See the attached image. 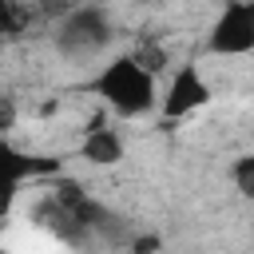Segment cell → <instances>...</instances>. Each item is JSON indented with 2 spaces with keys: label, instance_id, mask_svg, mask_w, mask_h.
Masks as SVG:
<instances>
[{
  "label": "cell",
  "instance_id": "obj_7",
  "mask_svg": "<svg viewBox=\"0 0 254 254\" xmlns=\"http://www.w3.org/2000/svg\"><path fill=\"white\" fill-rule=\"evenodd\" d=\"M230 179H234L238 194L254 198V155H238V159H234V167H230Z\"/></svg>",
  "mask_w": 254,
  "mask_h": 254
},
{
  "label": "cell",
  "instance_id": "obj_2",
  "mask_svg": "<svg viewBox=\"0 0 254 254\" xmlns=\"http://www.w3.org/2000/svg\"><path fill=\"white\" fill-rule=\"evenodd\" d=\"M210 52L214 56H246L254 52V0H230L218 20L210 24Z\"/></svg>",
  "mask_w": 254,
  "mask_h": 254
},
{
  "label": "cell",
  "instance_id": "obj_4",
  "mask_svg": "<svg viewBox=\"0 0 254 254\" xmlns=\"http://www.w3.org/2000/svg\"><path fill=\"white\" fill-rule=\"evenodd\" d=\"M107 36H111V28L99 8H71L60 28V48L64 52H95L99 44H107Z\"/></svg>",
  "mask_w": 254,
  "mask_h": 254
},
{
  "label": "cell",
  "instance_id": "obj_5",
  "mask_svg": "<svg viewBox=\"0 0 254 254\" xmlns=\"http://www.w3.org/2000/svg\"><path fill=\"white\" fill-rule=\"evenodd\" d=\"M79 155H83L87 163H95V167H115V163L123 159V139H119V131L91 123V127H87V139H83V147H79Z\"/></svg>",
  "mask_w": 254,
  "mask_h": 254
},
{
  "label": "cell",
  "instance_id": "obj_8",
  "mask_svg": "<svg viewBox=\"0 0 254 254\" xmlns=\"http://www.w3.org/2000/svg\"><path fill=\"white\" fill-rule=\"evenodd\" d=\"M135 56H139V60H143V64H147L151 71H163V67H167V52H163L159 44H143V48H139Z\"/></svg>",
  "mask_w": 254,
  "mask_h": 254
},
{
  "label": "cell",
  "instance_id": "obj_1",
  "mask_svg": "<svg viewBox=\"0 0 254 254\" xmlns=\"http://www.w3.org/2000/svg\"><path fill=\"white\" fill-rule=\"evenodd\" d=\"M91 91L123 119H139L147 111H155L159 91H155V71L131 52V56H115L103 64V71L91 79Z\"/></svg>",
  "mask_w": 254,
  "mask_h": 254
},
{
  "label": "cell",
  "instance_id": "obj_6",
  "mask_svg": "<svg viewBox=\"0 0 254 254\" xmlns=\"http://www.w3.org/2000/svg\"><path fill=\"white\" fill-rule=\"evenodd\" d=\"M0 8H4V32H8V40H20L32 28V20L44 16L40 4H24V0H0Z\"/></svg>",
  "mask_w": 254,
  "mask_h": 254
},
{
  "label": "cell",
  "instance_id": "obj_9",
  "mask_svg": "<svg viewBox=\"0 0 254 254\" xmlns=\"http://www.w3.org/2000/svg\"><path fill=\"white\" fill-rule=\"evenodd\" d=\"M12 127H16V103H12V95H4L0 99V131L8 135Z\"/></svg>",
  "mask_w": 254,
  "mask_h": 254
},
{
  "label": "cell",
  "instance_id": "obj_10",
  "mask_svg": "<svg viewBox=\"0 0 254 254\" xmlns=\"http://www.w3.org/2000/svg\"><path fill=\"white\" fill-rule=\"evenodd\" d=\"M36 4H40L44 16H56V12H71L75 8V0H36Z\"/></svg>",
  "mask_w": 254,
  "mask_h": 254
},
{
  "label": "cell",
  "instance_id": "obj_3",
  "mask_svg": "<svg viewBox=\"0 0 254 254\" xmlns=\"http://www.w3.org/2000/svg\"><path fill=\"white\" fill-rule=\"evenodd\" d=\"M206 99H210V87H206L202 71L194 64H187V67H179L171 75V83L163 91V119H183V115L198 111Z\"/></svg>",
  "mask_w": 254,
  "mask_h": 254
}]
</instances>
